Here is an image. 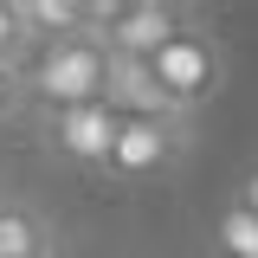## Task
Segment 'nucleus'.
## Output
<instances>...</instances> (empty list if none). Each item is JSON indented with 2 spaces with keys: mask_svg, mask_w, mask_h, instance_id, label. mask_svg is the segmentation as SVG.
<instances>
[{
  "mask_svg": "<svg viewBox=\"0 0 258 258\" xmlns=\"http://www.w3.org/2000/svg\"><path fill=\"white\" fill-rule=\"evenodd\" d=\"M239 207H252V213H258V168L245 174V187H239Z\"/></svg>",
  "mask_w": 258,
  "mask_h": 258,
  "instance_id": "12",
  "label": "nucleus"
},
{
  "mask_svg": "<svg viewBox=\"0 0 258 258\" xmlns=\"http://www.w3.org/2000/svg\"><path fill=\"white\" fill-rule=\"evenodd\" d=\"M20 110H26V71H7L0 64V123L20 116Z\"/></svg>",
  "mask_w": 258,
  "mask_h": 258,
  "instance_id": "11",
  "label": "nucleus"
},
{
  "mask_svg": "<svg viewBox=\"0 0 258 258\" xmlns=\"http://www.w3.org/2000/svg\"><path fill=\"white\" fill-rule=\"evenodd\" d=\"M116 129H123V116L97 97V103H78V110H52L45 116V142H52V155L78 161V168H110Z\"/></svg>",
  "mask_w": 258,
  "mask_h": 258,
  "instance_id": "5",
  "label": "nucleus"
},
{
  "mask_svg": "<svg viewBox=\"0 0 258 258\" xmlns=\"http://www.w3.org/2000/svg\"><path fill=\"white\" fill-rule=\"evenodd\" d=\"M213 252L220 258H258V213L252 207H226L220 220H213Z\"/></svg>",
  "mask_w": 258,
  "mask_h": 258,
  "instance_id": "9",
  "label": "nucleus"
},
{
  "mask_svg": "<svg viewBox=\"0 0 258 258\" xmlns=\"http://www.w3.org/2000/svg\"><path fill=\"white\" fill-rule=\"evenodd\" d=\"M13 7H20V26L32 32V45L91 32V0H13Z\"/></svg>",
  "mask_w": 258,
  "mask_h": 258,
  "instance_id": "8",
  "label": "nucleus"
},
{
  "mask_svg": "<svg viewBox=\"0 0 258 258\" xmlns=\"http://www.w3.org/2000/svg\"><path fill=\"white\" fill-rule=\"evenodd\" d=\"M200 13L174 7V0H91V32L103 39L110 58H155L181 26H194Z\"/></svg>",
  "mask_w": 258,
  "mask_h": 258,
  "instance_id": "3",
  "label": "nucleus"
},
{
  "mask_svg": "<svg viewBox=\"0 0 258 258\" xmlns=\"http://www.w3.org/2000/svg\"><path fill=\"white\" fill-rule=\"evenodd\" d=\"M0 258H58L52 220L26 200H7V194H0Z\"/></svg>",
  "mask_w": 258,
  "mask_h": 258,
  "instance_id": "7",
  "label": "nucleus"
},
{
  "mask_svg": "<svg viewBox=\"0 0 258 258\" xmlns=\"http://www.w3.org/2000/svg\"><path fill=\"white\" fill-rule=\"evenodd\" d=\"M110 84V52L97 32H71V39H52L39 45L26 64V103H39L45 116L52 110H78V103H97Z\"/></svg>",
  "mask_w": 258,
  "mask_h": 258,
  "instance_id": "1",
  "label": "nucleus"
},
{
  "mask_svg": "<svg viewBox=\"0 0 258 258\" xmlns=\"http://www.w3.org/2000/svg\"><path fill=\"white\" fill-rule=\"evenodd\" d=\"M103 103H110L123 123H187V116L168 103V91L155 84V64H149V58H110Z\"/></svg>",
  "mask_w": 258,
  "mask_h": 258,
  "instance_id": "6",
  "label": "nucleus"
},
{
  "mask_svg": "<svg viewBox=\"0 0 258 258\" xmlns=\"http://www.w3.org/2000/svg\"><path fill=\"white\" fill-rule=\"evenodd\" d=\"M149 64H155V84L168 91V103H174L187 123L226 91V39H220L213 26H200V20L181 26Z\"/></svg>",
  "mask_w": 258,
  "mask_h": 258,
  "instance_id": "2",
  "label": "nucleus"
},
{
  "mask_svg": "<svg viewBox=\"0 0 258 258\" xmlns=\"http://www.w3.org/2000/svg\"><path fill=\"white\" fill-rule=\"evenodd\" d=\"M32 52H39V45H32V32L20 26V7L0 0V64H7V71H26Z\"/></svg>",
  "mask_w": 258,
  "mask_h": 258,
  "instance_id": "10",
  "label": "nucleus"
},
{
  "mask_svg": "<svg viewBox=\"0 0 258 258\" xmlns=\"http://www.w3.org/2000/svg\"><path fill=\"white\" fill-rule=\"evenodd\" d=\"M187 142H194V123H123L103 174H116V181L136 187V181H149V174H168L174 161L187 155Z\"/></svg>",
  "mask_w": 258,
  "mask_h": 258,
  "instance_id": "4",
  "label": "nucleus"
}]
</instances>
